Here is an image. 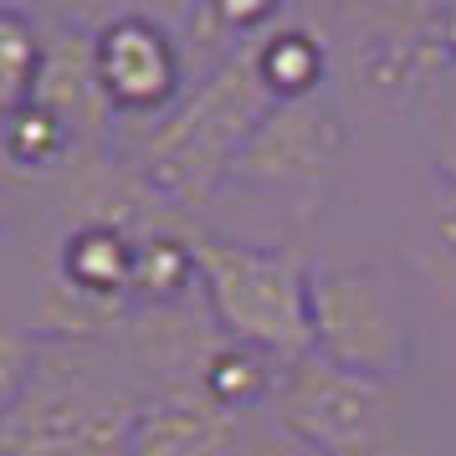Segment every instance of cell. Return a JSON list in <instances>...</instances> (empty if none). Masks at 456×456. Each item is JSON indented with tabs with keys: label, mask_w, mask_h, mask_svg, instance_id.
<instances>
[{
	"label": "cell",
	"mask_w": 456,
	"mask_h": 456,
	"mask_svg": "<svg viewBox=\"0 0 456 456\" xmlns=\"http://www.w3.org/2000/svg\"><path fill=\"white\" fill-rule=\"evenodd\" d=\"M236 446L241 415L221 411L200 390H165L149 395L128 456H236Z\"/></svg>",
	"instance_id": "ba28073f"
},
{
	"label": "cell",
	"mask_w": 456,
	"mask_h": 456,
	"mask_svg": "<svg viewBox=\"0 0 456 456\" xmlns=\"http://www.w3.org/2000/svg\"><path fill=\"white\" fill-rule=\"evenodd\" d=\"M52 72V42L31 11L0 5V118L37 103Z\"/></svg>",
	"instance_id": "8fae6325"
},
{
	"label": "cell",
	"mask_w": 456,
	"mask_h": 456,
	"mask_svg": "<svg viewBox=\"0 0 456 456\" xmlns=\"http://www.w3.org/2000/svg\"><path fill=\"white\" fill-rule=\"evenodd\" d=\"M42 338L21 329H5L0 323V431L11 426V415L21 411L26 390L37 379V364H42Z\"/></svg>",
	"instance_id": "4fadbf2b"
},
{
	"label": "cell",
	"mask_w": 456,
	"mask_h": 456,
	"mask_svg": "<svg viewBox=\"0 0 456 456\" xmlns=\"http://www.w3.org/2000/svg\"><path fill=\"white\" fill-rule=\"evenodd\" d=\"M411 267L436 313H456V180L436 175L411 221Z\"/></svg>",
	"instance_id": "30bf717a"
},
{
	"label": "cell",
	"mask_w": 456,
	"mask_h": 456,
	"mask_svg": "<svg viewBox=\"0 0 456 456\" xmlns=\"http://www.w3.org/2000/svg\"><path fill=\"white\" fill-rule=\"evenodd\" d=\"M446 5H359L338 11V72L349 98L374 118L411 113L446 83Z\"/></svg>",
	"instance_id": "277c9868"
},
{
	"label": "cell",
	"mask_w": 456,
	"mask_h": 456,
	"mask_svg": "<svg viewBox=\"0 0 456 456\" xmlns=\"http://www.w3.org/2000/svg\"><path fill=\"white\" fill-rule=\"evenodd\" d=\"M267 411L292 441L323 456H405L400 385L338 370L318 354L277 370Z\"/></svg>",
	"instance_id": "3957f363"
},
{
	"label": "cell",
	"mask_w": 456,
	"mask_h": 456,
	"mask_svg": "<svg viewBox=\"0 0 456 456\" xmlns=\"http://www.w3.org/2000/svg\"><path fill=\"white\" fill-rule=\"evenodd\" d=\"M313 354L338 370L400 379L415 359L411 297L390 262H329L308 272Z\"/></svg>",
	"instance_id": "5b68a950"
},
{
	"label": "cell",
	"mask_w": 456,
	"mask_h": 456,
	"mask_svg": "<svg viewBox=\"0 0 456 456\" xmlns=\"http://www.w3.org/2000/svg\"><path fill=\"white\" fill-rule=\"evenodd\" d=\"M200 292L221 338L292 364L313 354L308 256L297 247H251L226 236H200Z\"/></svg>",
	"instance_id": "7a4b0ae2"
},
{
	"label": "cell",
	"mask_w": 456,
	"mask_h": 456,
	"mask_svg": "<svg viewBox=\"0 0 456 456\" xmlns=\"http://www.w3.org/2000/svg\"><path fill=\"white\" fill-rule=\"evenodd\" d=\"M72 154V113H62L57 103L16 108L11 118H0V159L16 169H57Z\"/></svg>",
	"instance_id": "7c38bea8"
},
{
	"label": "cell",
	"mask_w": 456,
	"mask_h": 456,
	"mask_svg": "<svg viewBox=\"0 0 456 456\" xmlns=\"http://www.w3.org/2000/svg\"><path fill=\"white\" fill-rule=\"evenodd\" d=\"M236 456H323V452H313V446H303V441H292V436L277 426V441H262L256 452H241V446H236Z\"/></svg>",
	"instance_id": "5bb4252c"
},
{
	"label": "cell",
	"mask_w": 456,
	"mask_h": 456,
	"mask_svg": "<svg viewBox=\"0 0 456 456\" xmlns=\"http://www.w3.org/2000/svg\"><path fill=\"white\" fill-rule=\"evenodd\" d=\"M149 395L108 374L98 338H52L21 411L0 431V456H128Z\"/></svg>",
	"instance_id": "6da1fadb"
},
{
	"label": "cell",
	"mask_w": 456,
	"mask_h": 456,
	"mask_svg": "<svg viewBox=\"0 0 456 456\" xmlns=\"http://www.w3.org/2000/svg\"><path fill=\"white\" fill-rule=\"evenodd\" d=\"M338 149H344V128L329 113V103H318V98L277 103L256 124V134L241 144L231 175H241V180L272 190V195L303 200V210H313L318 185H323L329 165L338 159Z\"/></svg>",
	"instance_id": "52a82bcc"
},
{
	"label": "cell",
	"mask_w": 456,
	"mask_h": 456,
	"mask_svg": "<svg viewBox=\"0 0 456 456\" xmlns=\"http://www.w3.org/2000/svg\"><path fill=\"white\" fill-rule=\"evenodd\" d=\"M0 226H5V195H0Z\"/></svg>",
	"instance_id": "2e32d148"
},
{
	"label": "cell",
	"mask_w": 456,
	"mask_h": 456,
	"mask_svg": "<svg viewBox=\"0 0 456 456\" xmlns=\"http://www.w3.org/2000/svg\"><path fill=\"white\" fill-rule=\"evenodd\" d=\"M251 62H256V77L267 87L272 103H308L318 98V87L333 67V46L313 31L308 21H282L251 37Z\"/></svg>",
	"instance_id": "9c48e42d"
},
{
	"label": "cell",
	"mask_w": 456,
	"mask_h": 456,
	"mask_svg": "<svg viewBox=\"0 0 456 456\" xmlns=\"http://www.w3.org/2000/svg\"><path fill=\"white\" fill-rule=\"evenodd\" d=\"M87 72L103 108H113L118 118H154L180 98L185 57L169 26L149 11H113L87 37Z\"/></svg>",
	"instance_id": "8992f818"
},
{
	"label": "cell",
	"mask_w": 456,
	"mask_h": 456,
	"mask_svg": "<svg viewBox=\"0 0 456 456\" xmlns=\"http://www.w3.org/2000/svg\"><path fill=\"white\" fill-rule=\"evenodd\" d=\"M441 37H446V57L456 67V5H446V21H441Z\"/></svg>",
	"instance_id": "9a60e30c"
}]
</instances>
